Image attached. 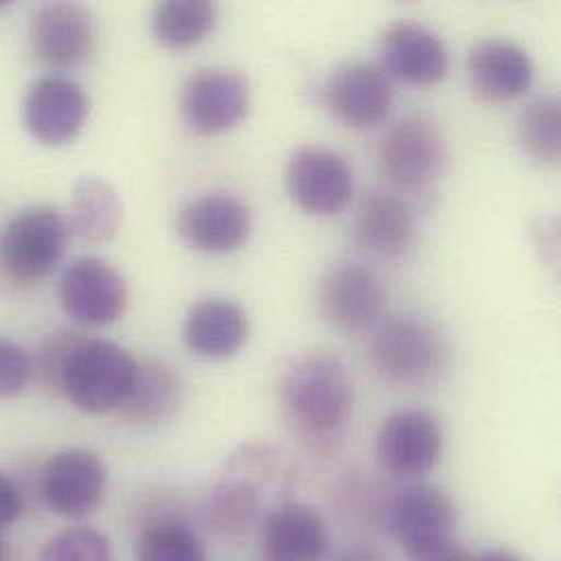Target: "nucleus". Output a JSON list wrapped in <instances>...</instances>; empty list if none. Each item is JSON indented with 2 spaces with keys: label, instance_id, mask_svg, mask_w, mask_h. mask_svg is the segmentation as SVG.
Segmentation results:
<instances>
[{
  "label": "nucleus",
  "instance_id": "7ed1b4c3",
  "mask_svg": "<svg viewBox=\"0 0 561 561\" xmlns=\"http://www.w3.org/2000/svg\"><path fill=\"white\" fill-rule=\"evenodd\" d=\"M371 371L391 387L426 389L450 369L453 350L442 330L420 317L378 321L367 345Z\"/></svg>",
  "mask_w": 561,
  "mask_h": 561
},
{
  "label": "nucleus",
  "instance_id": "72a5a7b5",
  "mask_svg": "<svg viewBox=\"0 0 561 561\" xmlns=\"http://www.w3.org/2000/svg\"><path fill=\"white\" fill-rule=\"evenodd\" d=\"M474 561H523L518 556L510 553V551H488L479 558H474Z\"/></svg>",
  "mask_w": 561,
  "mask_h": 561
},
{
  "label": "nucleus",
  "instance_id": "a878e982",
  "mask_svg": "<svg viewBox=\"0 0 561 561\" xmlns=\"http://www.w3.org/2000/svg\"><path fill=\"white\" fill-rule=\"evenodd\" d=\"M518 142L529 160L556 169L561 158V105L553 94L538 96L518 116Z\"/></svg>",
  "mask_w": 561,
  "mask_h": 561
},
{
  "label": "nucleus",
  "instance_id": "c85d7f7f",
  "mask_svg": "<svg viewBox=\"0 0 561 561\" xmlns=\"http://www.w3.org/2000/svg\"><path fill=\"white\" fill-rule=\"evenodd\" d=\"M35 376L33 356L11 339L0 336V400L20 396Z\"/></svg>",
  "mask_w": 561,
  "mask_h": 561
},
{
  "label": "nucleus",
  "instance_id": "9b49d317",
  "mask_svg": "<svg viewBox=\"0 0 561 561\" xmlns=\"http://www.w3.org/2000/svg\"><path fill=\"white\" fill-rule=\"evenodd\" d=\"M250 81L228 68L193 72L182 88L180 110L186 125L199 136H219L239 127L250 112Z\"/></svg>",
  "mask_w": 561,
  "mask_h": 561
},
{
  "label": "nucleus",
  "instance_id": "b1692460",
  "mask_svg": "<svg viewBox=\"0 0 561 561\" xmlns=\"http://www.w3.org/2000/svg\"><path fill=\"white\" fill-rule=\"evenodd\" d=\"M123 219V199L107 180L83 178L77 182L66 217L70 234L88 245H103L118 234Z\"/></svg>",
  "mask_w": 561,
  "mask_h": 561
},
{
  "label": "nucleus",
  "instance_id": "4be33fe9",
  "mask_svg": "<svg viewBox=\"0 0 561 561\" xmlns=\"http://www.w3.org/2000/svg\"><path fill=\"white\" fill-rule=\"evenodd\" d=\"M186 347L210 360H226L241 352L250 336L248 312L232 299L208 297L195 304L184 319Z\"/></svg>",
  "mask_w": 561,
  "mask_h": 561
},
{
  "label": "nucleus",
  "instance_id": "f257e3e1",
  "mask_svg": "<svg viewBox=\"0 0 561 561\" xmlns=\"http://www.w3.org/2000/svg\"><path fill=\"white\" fill-rule=\"evenodd\" d=\"M280 411L304 453L317 459L339 455L354 415V380L345 363L330 354L297 360L282 380Z\"/></svg>",
  "mask_w": 561,
  "mask_h": 561
},
{
  "label": "nucleus",
  "instance_id": "6e6552de",
  "mask_svg": "<svg viewBox=\"0 0 561 561\" xmlns=\"http://www.w3.org/2000/svg\"><path fill=\"white\" fill-rule=\"evenodd\" d=\"M387 299L385 282L360 263L332 265L317 288L321 319L341 334L374 330L382 321Z\"/></svg>",
  "mask_w": 561,
  "mask_h": 561
},
{
  "label": "nucleus",
  "instance_id": "7c9ffc66",
  "mask_svg": "<svg viewBox=\"0 0 561 561\" xmlns=\"http://www.w3.org/2000/svg\"><path fill=\"white\" fill-rule=\"evenodd\" d=\"M24 512V496L20 485L4 472H0V529L11 527Z\"/></svg>",
  "mask_w": 561,
  "mask_h": 561
},
{
  "label": "nucleus",
  "instance_id": "f704fd0d",
  "mask_svg": "<svg viewBox=\"0 0 561 561\" xmlns=\"http://www.w3.org/2000/svg\"><path fill=\"white\" fill-rule=\"evenodd\" d=\"M0 561H13V556H11V551H9V547L0 540Z\"/></svg>",
  "mask_w": 561,
  "mask_h": 561
},
{
  "label": "nucleus",
  "instance_id": "423d86ee",
  "mask_svg": "<svg viewBox=\"0 0 561 561\" xmlns=\"http://www.w3.org/2000/svg\"><path fill=\"white\" fill-rule=\"evenodd\" d=\"M448 160L442 129L426 116L398 121L378 147V171L396 193H420L433 186Z\"/></svg>",
  "mask_w": 561,
  "mask_h": 561
},
{
  "label": "nucleus",
  "instance_id": "cd10ccee",
  "mask_svg": "<svg viewBox=\"0 0 561 561\" xmlns=\"http://www.w3.org/2000/svg\"><path fill=\"white\" fill-rule=\"evenodd\" d=\"M37 561H116V556L107 536L101 531L92 527H70L42 547Z\"/></svg>",
  "mask_w": 561,
  "mask_h": 561
},
{
  "label": "nucleus",
  "instance_id": "412c9836",
  "mask_svg": "<svg viewBox=\"0 0 561 561\" xmlns=\"http://www.w3.org/2000/svg\"><path fill=\"white\" fill-rule=\"evenodd\" d=\"M330 531L323 516L306 505L284 501L263 520L265 561H323Z\"/></svg>",
  "mask_w": 561,
  "mask_h": 561
},
{
  "label": "nucleus",
  "instance_id": "20e7f679",
  "mask_svg": "<svg viewBox=\"0 0 561 561\" xmlns=\"http://www.w3.org/2000/svg\"><path fill=\"white\" fill-rule=\"evenodd\" d=\"M140 360L107 339L83 336L66 358L57 393L88 415L118 411L129 396Z\"/></svg>",
  "mask_w": 561,
  "mask_h": 561
},
{
  "label": "nucleus",
  "instance_id": "aec40b11",
  "mask_svg": "<svg viewBox=\"0 0 561 561\" xmlns=\"http://www.w3.org/2000/svg\"><path fill=\"white\" fill-rule=\"evenodd\" d=\"M466 75L479 101L499 105L531 90L536 66L523 46L507 39H483L470 50Z\"/></svg>",
  "mask_w": 561,
  "mask_h": 561
},
{
  "label": "nucleus",
  "instance_id": "ddd939ff",
  "mask_svg": "<svg viewBox=\"0 0 561 561\" xmlns=\"http://www.w3.org/2000/svg\"><path fill=\"white\" fill-rule=\"evenodd\" d=\"M107 490V466L88 448H64L42 468L39 494L46 507L68 520L90 516Z\"/></svg>",
  "mask_w": 561,
  "mask_h": 561
},
{
  "label": "nucleus",
  "instance_id": "f03ea898",
  "mask_svg": "<svg viewBox=\"0 0 561 561\" xmlns=\"http://www.w3.org/2000/svg\"><path fill=\"white\" fill-rule=\"evenodd\" d=\"M290 468L284 457L265 446H250L237 455L224 479L206 501L208 525L226 540H243L263 520L272 490H286Z\"/></svg>",
  "mask_w": 561,
  "mask_h": 561
},
{
  "label": "nucleus",
  "instance_id": "393cba45",
  "mask_svg": "<svg viewBox=\"0 0 561 561\" xmlns=\"http://www.w3.org/2000/svg\"><path fill=\"white\" fill-rule=\"evenodd\" d=\"M219 7L210 0H167L153 9V37L171 48L184 50L202 44L217 26Z\"/></svg>",
  "mask_w": 561,
  "mask_h": 561
},
{
  "label": "nucleus",
  "instance_id": "a211bd4d",
  "mask_svg": "<svg viewBox=\"0 0 561 561\" xmlns=\"http://www.w3.org/2000/svg\"><path fill=\"white\" fill-rule=\"evenodd\" d=\"M382 70L411 85H435L448 77L450 53L444 39L415 20L389 24L378 42Z\"/></svg>",
  "mask_w": 561,
  "mask_h": 561
},
{
  "label": "nucleus",
  "instance_id": "c756f323",
  "mask_svg": "<svg viewBox=\"0 0 561 561\" xmlns=\"http://www.w3.org/2000/svg\"><path fill=\"white\" fill-rule=\"evenodd\" d=\"M81 339H83V334H79L75 330H61V332L48 334L46 341L39 345L37 358L33 360L35 376H39V380L44 382V387L48 391L57 393V385H59V376L66 365V358Z\"/></svg>",
  "mask_w": 561,
  "mask_h": 561
},
{
  "label": "nucleus",
  "instance_id": "dca6fc26",
  "mask_svg": "<svg viewBox=\"0 0 561 561\" xmlns=\"http://www.w3.org/2000/svg\"><path fill=\"white\" fill-rule=\"evenodd\" d=\"M90 114L85 90L64 75H46L31 83L24 99V125L28 134L46 145L72 142Z\"/></svg>",
  "mask_w": 561,
  "mask_h": 561
},
{
  "label": "nucleus",
  "instance_id": "4468645a",
  "mask_svg": "<svg viewBox=\"0 0 561 561\" xmlns=\"http://www.w3.org/2000/svg\"><path fill=\"white\" fill-rule=\"evenodd\" d=\"M321 99L336 123L354 131H367L387 118L393 92L380 66L347 61L328 75Z\"/></svg>",
  "mask_w": 561,
  "mask_h": 561
},
{
  "label": "nucleus",
  "instance_id": "9d476101",
  "mask_svg": "<svg viewBox=\"0 0 561 561\" xmlns=\"http://www.w3.org/2000/svg\"><path fill=\"white\" fill-rule=\"evenodd\" d=\"M35 57L55 70H75L90 61L99 44L94 13L81 2H44L28 24Z\"/></svg>",
  "mask_w": 561,
  "mask_h": 561
},
{
  "label": "nucleus",
  "instance_id": "5701e85b",
  "mask_svg": "<svg viewBox=\"0 0 561 561\" xmlns=\"http://www.w3.org/2000/svg\"><path fill=\"white\" fill-rule=\"evenodd\" d=\"M182 404V378L164 360L140 363L136 382L118 409V415L131 426H158L169 422Z\"/></svg>",
  "mask_w": 561,
  "mask_h": 561
},
{
  "label": "nucleus",
  "instance_id": "2f4dec72",
  "mask_svg": "<svg viewBox=\"0 0 561 561\" xmlns=\"http://www.w3.org/2000/svg\"><path fill=\"white\" fill-rule=\"evenodd\" d=\"M332 561H393L391 556L374 545V542H367V540H356V542H350L347 547H343Z\"/></svg>",
  "mask_w": 561,
  "mask_h": 561
},
{
  "label": "nucleus",
  "instance_id": "2eb2a0df",
  "mask_svg": "<svg viewBox=\"0 0 561 561\" xmlns=\"http://www.w3.org/2000/svg\"><path fill=\"white\" fill-rule=\"evenodd\" d=\"M59 301L72 321L88 328H105L123 319L129 304V288L114 265L96 256H85L64 272Z\"/></svg>",
  "mask_w": 561,
  "mask_h": 561
},
{
  "label": "nucleus",
  "instance_id": "f3484780",
  "mask_svg": "<svg viewBox=\"0 0 561 561\" xmlns=\"http://www.w3.org/2000/svg\"><path fill=\"white\" fill-rule=\"evenodd\" d=\"M182 241L202 254H232L252 232V213L232 193H208L188 202L178 217Z\"/></svg>",
  "mask_w": 561,
  "mask_h": 561
},
{
  "label": "nucleus",
  "instance_id": "c9c22d12",
  "mask_svg": "<svg viewBox=\"0 0 561 561\" xmlns=\"http://www.w3.org/2000/svg\"><path fill=\"white\" fill-rule=\"evenodd\" d=\"M13 4V0H0V11H4V9H9Z\"/></svg>",
  "mask_w": 561,
  "mask_h": 561
},
{
  "label": "nucleus",
  "instance_id": "1a4fd4ad",
  "mask_svg": "<svg viewBox=\"0 0 561 561\" xmlns=\"http://www.w3.org/2000/svg\"><path fill=\"white\" fill-rule=\"evenodd\" d=\"M444 455V428L422 409L391 413L376 435V461L393 479H422Z\"/></svg>",
  "mask_w": 561,
  "mask_h": 561
},
{
  "label": "nucleus",
  "instance_id": "473e14b6",
  "mask_svg": "<svg viewBox=\"0 0 561 561\" xmlns=\"http://www.w3.org/2000/svg\"><path fill=\"white\" fill-rule=\"evenodd\" d=\"M409 561H474V558L463 549L459 547L455 540L444 545V547H437L433 551H426L417 558H411Z\"/></svg>",
  "mask_w": 561,
  "mask_h": 561
},
{
  "label": "nucleus",
  "instance_id": "bb28decb",
  "mask_svg": "<svg viewBox=\"0 0 561 561\" xmlns=\"http://www.w3.org/2000/svg\"><path fill=\"white\" fill-rule=\"evenodd\" d=\"M136 561H208V553L186 520L160 516L138 536Z\"/></svg>",
  "mask_w": 561,
  "mask_h": 561
},
{
  "label": "nucleus",
  "instance_id": "f8f14e48",
  "mask_svg": "<svg viewBox=\"0 0 561 561\" xmlns=\"http://www.w3.org/2000/svg\"><path fill=\"white\" fill-rule=\"evenodd\" d=\"M286 191L306 215L334 217L352 202V167L332 149L299 147L286 164Z\"/></svg>",
  "mask_w": 561,
  "mask_h": 561
},
{
  "label": "nucleus",
  "instance_id": "0eeeda50",
  "mask_svg": "<svg viewBox=\"0 0 561 561\" xmlns=\"http://www.w3.org/2000/svg\"><path fill=\"white\" fill-rule=\"evenodd\" d=\"M457 523L455 501L444 490L426 483L400 488L387 499L382 512V525L409 560L453 542Z\"/></svg>",
  "mask_w": 561,
  "mask_h": 561
},
{
  "label": "nucleus",
  "instance_id": "39448f33",
  "mask_svg": "<svg viewBox=\"0 0 561 561\" xmlns=\"http://www.w3.org/2000/svg\"><path fill=\"white\" fill-rule=\"evenodd\" d=\"M70 239L66 217L53 206L18 213L0 234V267L15 284H37L61 263Z\"/></svg>",
  "mask_w": 561,
  "mask_h": 561
},
{
  "label": "nucleus",
  "instance_id": "6ab92c4d",
  "mask_svg": "<svg viewBox=\"0 0 561 561\" xmlns=\"http://www.w3.org/2000/svg\"><path fill=\"white\" fill-rule=\"evenodd\" d=\"M417 234L415 210L396 191L367 193L352 221V239L358 250L382 261L404 259Z\"/></svg>",
  "mask_w": 561,
  "mask_h": 561
}]
</instances>
